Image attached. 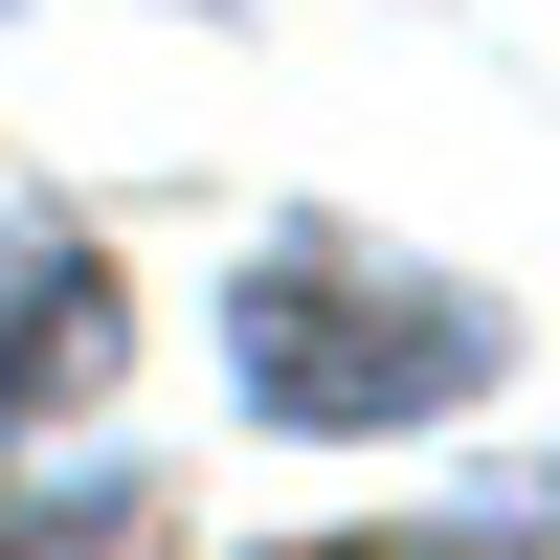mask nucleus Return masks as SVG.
I'll return each instance as SVG.
<instances>
[{"label":"nucleus","instance_id":"f03ea898","mask_svg":"<svg viewBox=\"0 0 560 560\" xmlns=\"http://www.w3.org/2000/svg\"><path fill=\"white\" fill-rule=\"evenodd\" d=\"M113 382V269L68 247V224H0V448L45 427V404Z\"/></svg>","mask_w":560,"mask_h":560},{"label":"nucleus","instance_id":"f257e3e1","mask_svg":"<svg viewBox=\"0 0 560 560\" xmlns=\"http://www.w3.org/2000/svg\"><path fill=\"white\" fill-rule=\"evenodd\" d=\"M493 314L448 292V269H382V247H337V224H292V247L247 269V292H224V382L269 404V427H427V404H471L493 382Z\"/></svg>","mask_w":560,"mask_h":560}]
</instances>
